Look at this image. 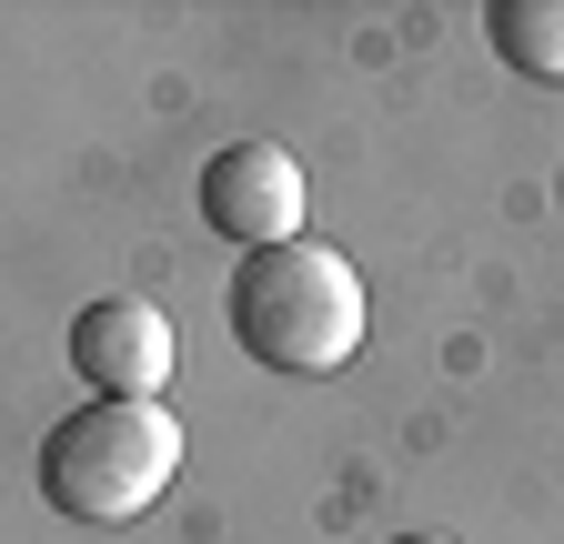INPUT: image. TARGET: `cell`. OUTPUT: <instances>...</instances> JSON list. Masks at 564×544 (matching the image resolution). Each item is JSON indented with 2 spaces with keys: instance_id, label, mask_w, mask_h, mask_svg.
<instances>
[{
  "instance_id": "6da1fadb",
  "label": "cell",
  "mask_w": 564,
  "mask_h": 544,
  "mask_svg": "<svg viewBox=\"0 0 564 544\" xmlns=\"http://www.w3.org/2000/svg\"><path fill=\"white\" fill-rule=\"evenodd\" d=\"M364 272H352L333 242H272L242 252L232 272V344L272 373H343L364 353Z\"/></svg>"
},
{
  "instance_id": "7a4b0ae2",
  "label": "cell",
  "mask_w": 564,
  "mask_h": 544,
  "mask_svg": "<svg viewBox=\"0 0 564 544\" xmlns=\"http://www.w3.org/2000/svg\"><path fill=\"white\" fill-rule=\"evenodd\" d=\"M182 474V424L162 403H82L41 444V504L61 524H141Z\"/></svg>"
},
{
  "instance_id": "3957f363",
  "label": "cell",
  "mask_w": 564,
  "mask_h": 544,
  "mask_svg": "<svg viewBox=\"0 0 564 544\" xmlns=\"http://www.w3.org/2000/svg\"><path fill=\"white\" fill-rule=\"evenodd\" d=\"M70 373L101 403H162L182 373V323L141 293H101V303L70 313Z\"/></svg>"
},
{
  "instance_id": "277c9868",
  "label": "cell",
  "mask_w": 564,
  "mask_h": 544,
  "mask_svg": "<svg viewBox=\"0 0 564 544\" xmlns=\"http://www.w3.org/2000/svg\"><path fill=\"white\" fill-rule=\"evenodd\" d=\"M303 162L282 142H223L202 162V222L242 242V252H272V242H303Z\"/></svg>"
},
{
  "instance_id": "5b68a950",
  "label": "cell",
  "mask_w": 564,
  "mask_h": 544,
  "mask_svg": "<svg viewBox=\"0 0 564 544\" xmlns=\"http://www.w3.org/2000/svg\"><path fill=\"white\" fill-rule=\"evenodd\" d=\"M484 31H494V61H505V72L564 81V0H494Z\"/></svg>"
},
{
  "instance_id": "8992f818",
  "label": "cell",
  "mask_w": 564,
  "mask_h": 544,
  "mask_svg": "<svg viewBox=\"0 0 564 544\" xmlns=\"http://www.w3.org/2000/svg\"><path fill=\"white\" fill-rule=\"evenodd\" d=\"M393 544H454V534H393Z\"/></svg>"
}]
</instances>
